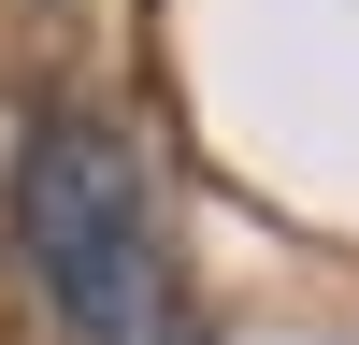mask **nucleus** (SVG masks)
I'll return each instance as SVG.
<instances>
[{"mask_svg": "<svg viewBox=\"0 0 359 345\" xmlns=\"http://www.w3.org/2000/svg\"><path fill=\"white\" fill-rule=\"evenodd\" d=\"M15 245H29V273H43L72 345H201L172 201H158V172H144V144L115 115H29V144H15Z\"/></svg>", "mask_w": 359, "mask_h": 345, "instance_id": "1", "label": "nucleus"}]
</instances>
